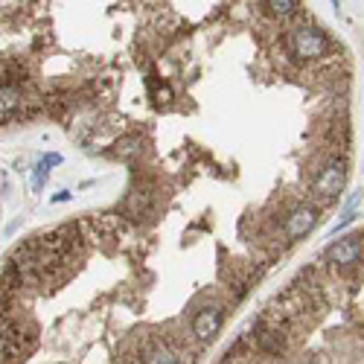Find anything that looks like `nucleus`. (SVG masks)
Segmentation results:
<instances>
[{
	"mask_svg": "<svg viewBox=\"0 0 364 364\" xmlns=\"http://www.w3.org/2000/svg\"><path fill=\"white\" fill-rule=\"evenodd\" d=\"M344 184H347V166H344V161H332V163H327L324 170H320V175L315 178L312 192L318 195V199L335 201V199H338V195L344 192Z\"/></svg>",
	"mask_w": 364,
	"mask_h": 364,
	"instance_id": "obj_1",
	"label": "nucleus"
},
{
	"mask_svg": "<svg viewBox=\"0 0 364 364\" xmlns=\"http://www.w3.org/2000/svg\"><path fill=\"white\" fill-rule=\"evenodd\" d=\"M291 47H295V53L303 62H312V59L327 55L329 38L320 30H315V26H300V30H295V35H291Z\"/></svg>",
	"mask_w": 364,
	"mask_h": 364,
	"instance_id": "obj_2",
	"label": "nucleus"
},
{
	"mask_svg": "<svg viewBox=\"0 0 364 364\" xmlns=\"http://www.w3.org/2000/svg\"><path fill=\"white\" fill-rule=\"evenodd\" d=\"M221 320H225V309L221 306H204V309L195 315L192 320V332H195V338L199 341H210L213 335L221 329Z\"/></svg>",
	"mask_w": 364,
	"mask_h": 364,
	"instance_id": "obj_3",
	"label": "nucleus"
},
{
	"mask_svg": "<svg viewBox=\"0 0 364 364\" xmlns=\"http://www.w3.org/2000/svg\"><path fill=\"white\" fill-rule=\"evenodd\" d=\"M315 225H318V210L309 204H300L291 210L286 219V236L289 239H300V236H306Z\"/></svg>",
	"mask_w": 364,
	"mask_h": 364,
	"instance_id": "obj_4",
	"label": "nucleus"
},
{
	"mask_svg": "<svg viewBox=\"0 0 364 364\" xmlns=\"http://www.w3.org/2000/svg\"><path fill=\"white\" fill-rule=\"evenodd\" d=\"M332 265H344V269H349V265H356L358 257H361V242L356 239V236H344V239L338 242H332L327 248V254H324Z\"/></svg>",
	"mask_w": 364,
	"mask_h": 364,
	"instance_id": "obj_5",
	"label": "nucleus"
},
{
	"mask_svg": "<svg viewBox=\"0 0 364 364\" xmlns=\"http://www.w3.org/2000/svg\"><path fill=\"white\" fill-rule=\"evenodd\" d=\"M140 364H184V356H181L172 344L152 341V344L143 347V358H140Z\"/></svg>",
	"mask_w": 364,
	"mask_h": 364,
	"instance_id": "obj_6",
	"label": "nucleus"
},
{
	"mask_svg": "<svg viewBox=\"0 0 364 364\" xmlns=\"http://www.w3.org/2000/svg\"><path fill=\"white\" fill-rule=\"evenodd\" d=\"M257 347L262 353H271L280 356L286 349V329H274V327H262L257 332Z\"/></svg>",
	"mask_w": 364,
	"mask_h": 364,
	"instance_id": "obj_7",
	"label": "nucleus"
},
{
	"mask_svg": "<svg viewBox=\"0 0 364 364\" xmlns=\"http://www.w3.org/2000/svg\"><path fill=\"white\" fill-rule=\"evenodd\" d=\"M149 207H152V195L146 190H134L129 199H125V204H122V216L137 219V216H143Z\"/></svg>",
	"mask_w": 364,
	"mask_h": 364,
	"instance_id": "obj_8",
	"label": "nucleus"
},
{
	"mask_svg": "<svg viewBox=\"0 0 364 364\" xmlns=\"http://www.w3.org/2000/svg\"><path fill=\"white\" fill-rule=\"evenodd\" d=\"M140 149H143V143H140V137L137 134H131V137H122V140H117V158H134V155H140Z\"/></svg>",
	"mask_w": 364,
	"mask_h": 364,
	"instance_id": "obj_9",
	"label": "nucleus"
},
{
	"mask_svg": "<svg viewBox=\"0 0 364 364\" xmlns=\"http://www.w3.org/2000/svg\"><path fill=\"white\" fill-rule=\"evenodd\" d=\"M298 0H271V3H265V9L271 12V15H277V18H289V15H295L298 12Z\"/></svg>",
	"mask_w": 364,
	"mask_h": 364,
	"instance_id": "obj_10",
	"label": "nucleus"
},
{
	"mask_svg": "<svg viewBox=\"0 0 364 364\" xmlns=\"http://www.w3.org/2000/svg\"><path fill=\"white\" fill-rule=\"evenodd\" d=\"M152 96H155V102H170L172 100V91L166 85H152Z\"/></svg>",
	"mask_w": 364,
	"mask_h": 364,
	"instance_id": "obj_11",
	"label": "nucleus"
},
{
	"mask_svg": "<svg viewBox=\"0 0 364 364\" xmlns=\"http://www.w3.org/2000/svg\"><path fill=\"white\" fill-rule=\"evenodd\" d=\"M59 163H62V155H47L44 161H41L38 172H47V166H59Z\"/></svg>",
	"mask_w": 364,
	"mask_h": 364,
	"instance_id": "obj_12",
	"label": "nucleus"
},
{
	"mask_svg": "<svg viewBox=\"0 0 364 364\" xmlns=\"http://www.w3.org/2000/svg\"><path fill=\"white\" fill-rule=\"evenodd\" d=\"M70 199V192H59V195H53V204H59V201H67Z\"/></svg>",
	"mask_w": 364,
	"mask_h": 364,
	"instance_id": "obj_13",
	"label": "nucleus"
}]
</instances>
